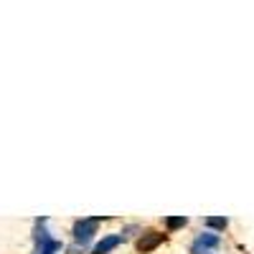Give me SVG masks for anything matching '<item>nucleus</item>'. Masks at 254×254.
Instances as JSON below:
<instances>
[{"instance_id":"nucleus-1","label":"nucleus","mask_w":254,"mask_h":254,"mask_svg":"<svg viewBox=\"0 0 254 254\" xmlns=\"http://www.w3.org/2000/svg\"><path fill=\"white\" fill-rule=\"evenodd\" d=\"M97 226H99V219H81L74 224V239H76V247H87L89 239L97 234Z\"/></svg>"},{"instance_id":"nucleus-2","label":"nucleus","mask_w":254,"mask_h":254,"mask_svg":"<svg viewBox=\"0 0 254 254\" xmlns=\"http://www.w3.org/2000/svg\"><path fill=\"white\" fill-rule=\"evenodd\" d=\"M61 249V242L51 239L46 231V221H38V231H36V254H56Z\"/></svg>"},{"instance_id":"nucleus-3","label":"nucleus","mask_w":254,"mask_h":254,"mask_svg":"<svg viewBox=\"0 0 254 254\" xmlns=\"http://www.w3.org/2000/svg\"><path fill=\"white\" fill-rule=\"evenodd\" d=\"M219 244H221V239L208 231V234H201V237L193 242V247H190V254H214V252L219 249Z\"/></svg>"},{"instance_id":"nucleus-4","label":"nucleus","mask_w":254,"mask_h":254,"mask_svg":"<svg viewBox=\"0 0 254 254\" xmlns=\"http://www.w3.org/2000/svg\"><path fill=\"white\" fill-rule=\"evenodd\" d=\"M163 239H165V234H158V231H145V234L137 239V249L142 254H147V252H153L155 247H160Z\"/></svg>"},{"instance_id":"nucleus-5","label":"nucleus","mask_w":254,"mask_h":254,"mask_svg":"<svg viewBox=\"0 0 254 254\" xmlns=\"http://www.w3.org/2000/svg\"><path fill=\"white\" fill-rule=\"evenodd\" d=\"M120 244H122V234H110V237H104L102 242H97V247L92 249V254H110Z\"/></svg>"},{"instance_id":"nucleus-6","label":"nucleus","mask_w":254,"mask_h":254,"mask_svg":"<svg viewBox=\"0 0 254 254\" xmlns=\"http://www.w3.org/2000/svg\"><path fill=\"white\" fill-rule=\"evenodd\" d=\"M186 224H188V219H186V216H168V219H165V226H168V231L183 229Z\"/></svg>"},{"instance_id":"nucleus-7","label":"nucleus","mask_w":254,"mask_h":254,"mask_svg":"<svg viewBox=\"0 0 254 254\" xmlns=\"http://www.w3.org/2000/svg\"><path fill=\"white\" fill-rule=\"evenodd\" d=\"M206 226L208 229H226L229 226V219H224V216H206Z\"/></svg>"}]
</instances>
